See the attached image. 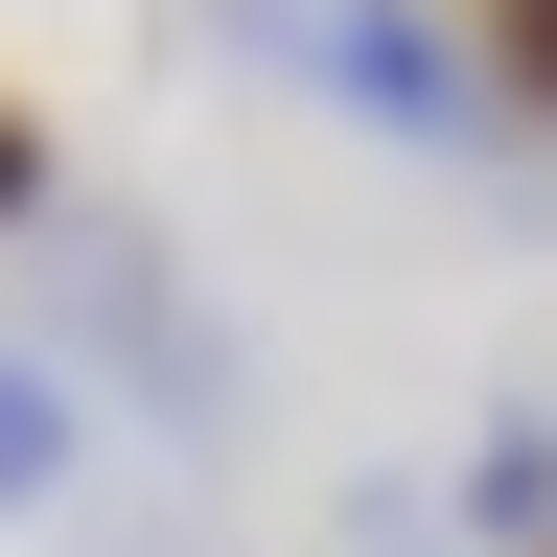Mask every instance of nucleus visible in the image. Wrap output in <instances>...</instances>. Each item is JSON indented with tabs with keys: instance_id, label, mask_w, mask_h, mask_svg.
Returning <instances> with one entry per match:
<instances>
[{
	"instance_id": "obj_1",
	"label": "nucleus",
	"mask_w": 557,
	"mask_h": 557,
	"mask_svg": "<svg viewBox=\"0 0 557 557\" xmlns=\"http://www.w3.org/2000/svg\"><path fill=\"white\" fill-rule=\"evenodd\" d=\"M24 256H47V325H24V348H47L70 395L116 372V395H139V442H233V325L163 278V233H139V209H47Z\"/></svg>"
},
{
	"instance_id": "obj_2",
	"label": "nucleus",
	"mask_w": 557,
	"mask_h": 557,
	"mask_svg": "<svg viewBox=\"0 0 557 557\" xmlns=\"http://www.w3.org/2000/svg\"><path fill=\"white\" fill-rule=\"evenodd\" d=\"M209 47H256V70H302L325 116H372V139H465L487 116V70L442 0H209Z\"/></svg>"
},
{
	"instance_id": "obj_4",
	"label": "nucleus",
	"mask_w": 557,
	"mask_h": 557,
	"mask_svg": "<svg viewBox=\"0 0 557 557\" xmlns=\"http://www.w3.org/2000/svg\"><path fill=\"white\" fill-rule=\"evenodd\" d=\"M70 465H94V395H70V372H47V348H24V325H0V511H47V487H70Z\"/></svg>"
},
{
	"instance_id": "obj_5",
	"label": "nucleus",
	"mask_w": 557,
	"mask_h": 557,
	"mask_svg": "<svg viewBox=\"0 0 557 557\" xmlns=\"http://www.w3.org/2000/svg\"><path fill=\"white\" fill-rule=\"evenodd\" d=\"M348 557H465V511H442V487H418V465H348V511H325Z\"/></svg>"
},
{
	"instance_id": "obj_3",
	"label": "nucleus",
	"mask_w": 557,
	"mask_h": 557,
	"mask_svg": "<svg viewBox=\"0 0 557 557\" xmlns=\"http://www.w3.org/2000/svg\"><path fill=\"white\" fill-rule=\"evenodd\" d=\"M465 557H557V395H487V442H465Z\"/></svg>"
},
{
	"instance_id": "obj_7",
	"label": "nucleus",
	"mask_w": 557,
	"mask_h": 557,
	"mask_svg": "<svg viewBox=\"0 0 557 557\" xmlns=\"http://www.w3.org/2000/svg\"><path fill=\"white\" fill-rule=\"evenodd\" d=\"M47 209H70V186H47V116H24V94H0V256H24V233H47Z\"/></svg>"
},
{
	"instance_id": "obj_6",
	"label": "nucleus",
	"mask_w": 557,
	"mask_h": 557,
	"mask_svg": "<svg viewBox=\"0 0 557 557\" xmlns=\"http://www.w3.org/2000/svg\"><path fill=\"white\" fill-rule=\"evenodd\" d=\"M465 70H487V116H534V139H557V0H487Z\"/></svg>"
}]
</instances>
